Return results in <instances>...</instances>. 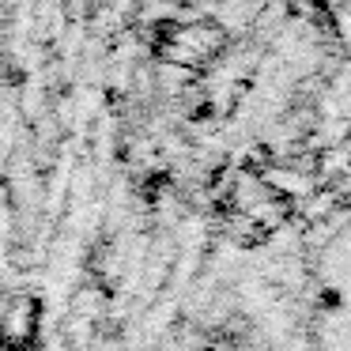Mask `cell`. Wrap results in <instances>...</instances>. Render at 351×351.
Returning a JSON list of instances; mask_svg holds the SVG:
<instances>
[{
	"label": "cell",
	"mask_w": 351,
	"mask_h": 351,
	"mask_svg": "<svg viewBox=\"0 0 351 351\" xmlns=\"http://www.w3.org/2000/svg\"><path fill=\"white\" fill-rule=\"evenodd\" d=\"M268 182H272V189H280V193H298V197L313 189V182H310V178L291 174V170H287V174H283V170H272V174H268Z\"/></svg>",
	"instance_id": "cell-1"
}]
</instances>
